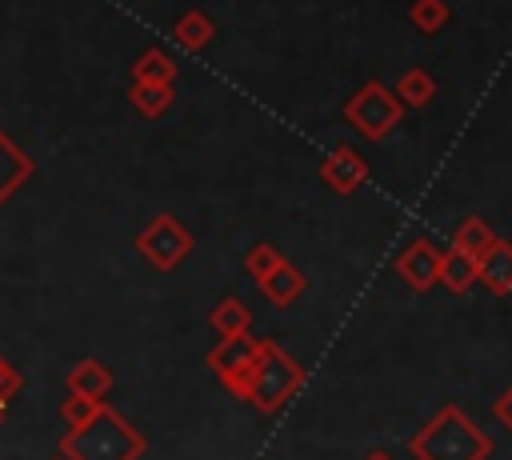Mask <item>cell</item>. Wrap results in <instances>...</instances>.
Instances as JSON below:
<instances>
[{
    "instance_id": "6da1fadb",
    "label": "cell",
    "mask_w": 512,
    "mask_h": 460,
    "mask_svg": "<svg viewBox=\"0 0 512 460\" xmlns=\"http://www.w3.org/2000/svg\"><path fill=\"white\" fill-rule=\"evenodd\" d=\"M148 440L108 404H100L84 424L68 428L60 440L64 460H140Z\"/></svg>"
},
{
    "instance_id": "7a4b0ae2",
    "label": "cell",
    "mask_w": 512,
    "mask_h": 460,
    "mask_svg": "<svg viewBox=\"0 0 512 460\" xmlns=\"http://www.w3.org/2000/svg\"><path fill=\"white\" fill-rule=\"evenodd\" d=\"M492 436L480 432L460 404H444L420 432H412L408 452L416 460H488L492 456Z\"/></svg>"
},
{
    "instance_id": "3957f363",
    "label": "cell",
    "mask_w": 512,
    "mask_h": 460,
    "mask_svg": "<svg viewBox=\"0 0 512 460\" xmlns=\"http://www.w3.org/2000/svg\"><path fill=\"white\" fill-rule=\"evenodd\" d=\"M300 388H304V368H300L276 340H260V356H256V368H252V376H248L244 404H252L256 412L272 416V412H280Z\"/></svg>"
},
{
    "instance_id": "277c9868",
    "label": "cell",
    "mask_w": 512,
    "mask_h": 460,
    "mask_svg": "<svg viewBox=\"0 0 512 460\" xmlns=\"http://www.w3.org/2000/svg\"><path fill=\"white\" fill-rule=\"evenodd\" d=\"M404 116V104L396 100V92L384 80H364L348 100H344V120L352 124L356 136L364 140H384Z\"/></svg>"
},
{
    "instance_id": "5b68a950",
    "label": "cell",
    "mask_w": 512,
    "mask_h": 460,
    "mask_svg": "<svg viewBox=\"0 0 512 460\" xmlns=\"http://www.w3.org/2000/svg\"><path fill=\"white\" fill-rule=\"evenodd\" d=\"M192 248H196L192 232H188L172 212L152 216V220L136 232V252H140L156 272H172V268H180V264L192 256Z\"/></svg>"
},
{
    "instance_id": "8992f818",
    "label": "cell",
    "mask_w": 512,
    "mask_h": 460,
    "mask_svg": "<svg viewBox=\"0 0 512 460\" xmlns=\"http://www.w3.org/2000/svg\"><path fill=\"white\" fill-rule=\"evenodd\" d=\"M256 356H260V340H252L248 332H236V336H220V344L208 352V368L216 372V380L236 400H244V388H248V376L256 368Z\"/></svg>"
},
{
    "instance_id": "52a82bcc",
    "label": "cell",
    "mask_w": 512,
    "mask_h": 460,
    "mask_svg": "<svg viewBox=\"0 0 512 460\" xmlns=\"http://www.w3.org/2000/svg\"><path fill=\"white\" fill-rule=\"evenodd\" d=\"M320 180H324L336 196H352V192L364 188V180H368V160H364L352 144H336V148L320 160Z\"/></svg>"
},
{
    "instance_id": "ba28073f",
    "label": "cell",
    "mask_w": 512,
    "mask_h": 460,
    "mask_svg": "<svg viewBox=\"0 0 512 460\" xmlns=\"http://www.w3.org/2000/svg\"><path fill=\"white\" fill-rule=\"evenodd\" d=\"M396 272L412 292H428L436 288V272H440V248L428 236H416L400 256H396Z\"/></svg>"
},
{
    "instance_id": "9c48e42d",
    "label": "cell",
    "mask_w": 512,
    "mask_h": 460,
    "mask_svg": "<svg viewBox=\"0 0 512 460\" xmlns=\"http://www.w3.org/2000/svg\"><path fill=\"white\" fill-rule=\"evenodd\" d=\"M476 272H480V280L476 284H484L492 296H508L512 292V240H492L480 256H476Z\"/></svg>"
},
{
    "instance_id": "30bf717a",
    "label": "cell",
    "mask_w": 512,
    "mask_h": 460,
    "mask_svg": "<svg viewBox=\"0 0 512 460\" xmlns=\"http://www.w3.org/2000/svg\"><path fill=\"white\" fill-rule=\"evenodd\" d=\"M304 288H308L304 272H300L296 264H288V260H280V264L260 280V292H264L276 308H288L292 300H300V296H304Z\"/></svg>"
},
{
    "instance_id": "8fae6325",
    "label": "cell",
    "mask_w": 512,
    "mask_h": 460,
    "mask_svg": "<svg viewBox=\"0 0 512 460\" xmlns=\"http://www.w3.org/2000/svg\"><path fill=\"white\" fill-rule=\"evenodd\" d=\"M68 392L72 396H84V400H104L108 392H112V372L100 364V360H80V364H72L68 368Z\"/></svg>"
},
{
    "instance_id": "7c38bea8",
    "label": "cell",
    "mask_w": 512,
    "mask_h": 460,
    "mask_svg": "<svg viewBox=\"0 0 512 460\" xmlns=\"http://www.w3.org/2000/svg\"><path fill=\"white\" fill-rule=\"evenodd\" d=\"M480 280V272H476V256H468V252H440V272H436V284L444 288V292H452V296H464L472 284Z\"/></svg>"
},
{
    "instance_id": "4fadbf2b",
    "label": "cell",
    "mask_w": 512,
    "mask_h": 460,
    "mask_svg": "<svg viewBox=\"0 0 512 460\" xmlns=\"http://www.w3.org/2000/svg\"><path fill=\"white\" fill-rule=\"evenodd\" d=\"M212 36H216V24H212V16L200 12V8H188V12L172 24V40H176L184 52H204V48L212 44Z\"/></svg>"
},
{
    "instance_id": "5bb4252c",
    "label": "cell",
    "mask_w": 512,
    "mask_h": 460,
    "mask_svg": "<svg viewBox=\"0 0 512 460\" xmlns=\"http://www.w3.org/2000/svg\"><path fill=\"white\" fill-rule=\"evenodd\" d=\"M176 72L180 68L164 48H144L132 60V80H140V84H176Z\"/></svg>"
},
{
    "instance_id": "9a60e30c",
    "label": "cell",
    "mask_w": 512,
    "mask_h": 460,
    "mask_svg": "<svg viewBox=\"0 0 512 460\" xmlns=\"http://www.w3.org/2000/svg\"><path fill=\"white\" fill-rule=\"evenodd\" d=\"M172 100H176L172 84H140V80H132V88H128V104H132L144 120H160V116L172 108Z\"/></svg>"
},
{
    "instance_id": "2e32d148",
    "label": "cell",
    "mask_w": 512,
    "mask_h": 460,
    "mask_svg": "<svg viewBox=\"0 0 512 460\" xmlns=\"http://www.w3.org/2000/svg\"><path fill=\"white\" fill-rule=\"evenodd\" d=\"M392 92H396V100L404 108H424L436 96V80L428 76V68H404L400 80L392 84Z\"/></svg>"
},
{
    "instance_id": "e0dca14e",
    "label": "cell",
    "mask_w": 512,
    "mask_h": 460,
    "mask_svg": "<svg viewBox=\"0 0 512 460\" xmlns=\"http://www.w3.org/2000/svg\"><path fill=\"white\" fill-rule=\"evenodd\" d=\"M492 240H496V232H492V228H488V220H480V216L460 220V224H456V232H452V248H456V252H468V256H480Z\"/></svg>"
},
{
    "instance_id": "ac0fdd59",
    "label": "cell",
    "mask_w": 512,
    "mask_h": 460,
    "mask_svg": "<svg viewBox=\"0 0 512 460\" xmlns=\"http://www.w3.org/2000/svg\"><path fill=\"white\" fill-rule=\"evenodd\" d=\"M212 328L220 332V336H236V332H248V324H252V312H248V304L244 300H236V296H224L216 308H212Z\"/></svg>"
},
{
    "instance_id": "d6986e66",
    "label": "cell",
    "mask_w": 512,
    "mask_h": 460,
    "mask_svg": "<svg viewBox=\"0 0 512 460\" xmlns=\"http://www.w3.org/2000/svg\"><path fill=\"white\" fill-rule=\"evenodd\" d=\"M408 20H412V28H416V32L436 36V32L452 20V8H448L444 0H416V4L408 8Z\"/></svg>"
},
{
    "instance_id": "ffe728a7",
    "label": "cell",
    "mask_w": 512,
    "mask_h": 460,
    "mask_svg": "<svg viewBox=\"0 0 512 460\" xmlns=\"http://www.w3.org/2000/svg\"><path fill=\"white\" fill-rule=\"evenodd\" d=\"M280 260H284V256H280L272 244H264V240H260V244H252V248L244 252V272H248V276L260 284V280H264V276H268V272H272Z\"/></svg>"
},
{
    "instance_id": "44dd1931",
    "label": "cell",
    "mask_w": 512,
    "mask_h": 460,
    "mask_svg": "<svg viewBox=\"0 0 512 460\" xmlns=\"http://www.w3.org/2000/svg\"><path fill=\"white\" fill-rule=\"evenodd\" d=\"M100 404H104V400H84V396H72V392H68V400L60 404V416H64L68 428H76V424H84Z\"/></svg>"
},
{
    "instance_id": "7402d4cb",
    "label": "cell",
    "mask_w": 512,
    "mask_h": 460,
    "mask_svg": "<svg viewBox=\"0 0 512 460\" xmlns=\"http://www.w3.org/2000/svg\"><path fill=\"white\" fill-rule=\"evenodd\" d=\"M16 392H20V376L0 360V404H8Z\"/></svg>"
},
{
    "instance_id": "603a6c76",
    "label": "cell",
    "mask_w": 512,
    "mask_h": 460,
    "mask_svg": "<svg viewBox=\"0 0 512 460\" xmlns=\"http://www.w3.org/2000/svg\"><path fill=\"white\" fill-rule=\"evenodd\" d=\"M492 416H496V420H500V424L512 432V388L496 396V404H492Z\"/></svg>"
},
{
    "instance_id": "cb8c5ba5",
    "label": "cell",
    "mask_w": 512,
    "mask_h": 460,
    "mask_svg": "<svg viewBox=\"0 0 512 460\" xmlns=\"http://www.w3.org/2000/svg\"><path fill=\"white\" fill-rule=\"evenodd\" d=\"M364 460H392V456H388V452H380V448H372V452H368Z\"/></svg>"
},
{
    "instance_id": "d4e9b609",
    "label": "cell",
    "mask_w": 512,
    "mask_h": 460,
    "mask_svg": "<svg viewBox=\"0 0 512 460\" xmlns=\"http://www.w3.org/2000/svg\"><path fill=\"white\" fill-rule=\"evenodd\" d=\"M0 416H4V404H0Z\"/></svg>"
},
{
    "instance_id": "484cf974",
    "label": "cell",
    "mask_w": 512,
    "mask_h": 460,
    "mask_svg": "<svg viewBox=\"0 0 512 460\" xmlns=\"http://www.w3.org/2000/svg\"><path fill=\"white\" fill-rule=\"evenodd\" d=\"M56 460H64V456H56Z\"/></svg>"
}]
</instances>
